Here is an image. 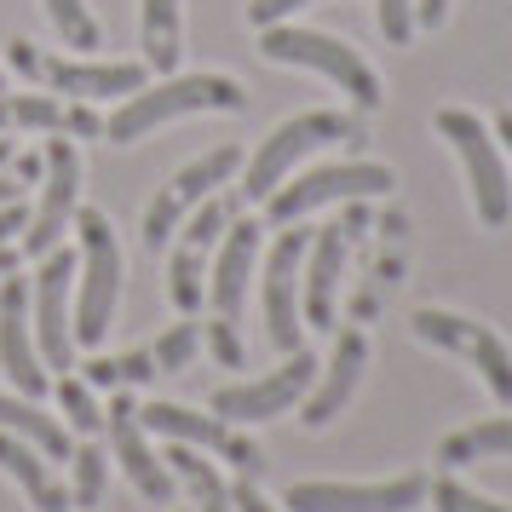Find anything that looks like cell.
<instances>
[{
	"label": "cell",
	"mask_w": 512,
	"mask_h": 512,
	"mask_svg": "<svg viewBox=\"0 0 512 512\" xmlns=\"http://www.w3.org/2000/svg\"><path fill=\"white\" fill-rule=\"evenodd\" d=\"M196 110H248V93H242V81L236 75H167L156 87H139V93L121 98V110L104 121V139L110 144H139L150 139L156 127L179 116H196Z\"/></svg>",
	"instance_id": "1"
},
{
	"label": "cell",
	"mask_w": 512,
	"mask_h": 512,
	"mask_svg": "<svg viewBox=\"0 0 512 512\" xmlns=\"http://www.w3.org/2000/svg\"><path fill=\"white\" fill-rule=\"evenodd\" d=\"M75 231H81V254H75V346L98 351V340L110 334L116 317V294H121V242L116 225L98 208H75Z\"/></svg>",
	"instance_id": "2"
},
{
	"label": "cell",
	"mask_w": 512,
	"mask_h": 512,
	"mask_svg": "<svg viewBox=\"0 0 512 512\" xmlns=\"http://www.w3.org/2000/svg\"><path fill=\"white\" fill-rule=\"evenodd\" d=\"M259 52H265L271 64H294V70H311V75H323V81H334L357 110H380V104H386V87H380V75H374L369 58L357 47H346V41L323 35V29L265 24L259 29Z\"/></svg>",
	"instance_id": "3"
},
{
	"label": "cell",
	"mask_w": 512,
	"mask_h": 512,
	"mask_svg": "<svg viewBox=\"0 0 512 512\" xmlns=\"http://www.w3.org/2000/svg\"><path fill=\"white\" fill-rule=\"evenodd\" d=\"M363 139V121L346 116V110H305V116H288L282 127H271L259 150L248 156V173H242V202H265L271 190L294 173V162H305L311 150H323V144H357Z\"/></svg>",
	"instance_id": "4"
},
{
	"label": "cell",
	"mask_w": 512,
	"mask_h": 512,
	"mask_svg": "<svg viewBox=\"0 0 512 512\" xmlns=\"http://www.w3.org/2000/svg\"><path fill=\"white\" fill-rule=\"evenodd\" d=\"M438 139L461 156V173H466V190H472V213H478V225L484 231H501L512 219V179H507V162H501V139H495V127L461 110V104H443L438 116Z\"/></svg>",
	"instance_id": "5"
},
{
	"label": "cell",
	"mask_w": 512,
	"mask_h": 512,
	"mask_svg": "<svg viewBox=\"0 0 512 512\" xmlns=\"http://www.w3.org/2000/svg\"><path fill=\"white\" fill-rule=\"evenodd\" d=\"M409 328H415L420 346L449 351V357L472 363L478 380H484V392L495 397L501 409H512V346L489 323L461 317V311H443V305H420L415 317H409Z\"/></svg>",
	"instance_id": "6"
},
{
	"label": "cell",
	"mask_w": 512,
	"mask_h": 512,
	"mask_svg": "<svg viewBox=\"0 0 512 512\" xmlns=\"http://www.w3.org/2000/svg\"><path fill=\"white\" fill-rule=\"evenodd\" d=\"M397 173L380 162H328V167H305L300 179H282L265 196L271 225H294L305 213L328 208V202H374V196H392Z\"/></svg>",
	"instance_id": "7"
},
{
	"label": "cell",
	"mask_w": 512,
	"mask_h": 512,
	"mask_svg": "<svg viewBox=\"0 0 512 512\" xmlns=\"http://www.w3.org/2000/svg\"><path fill=\"white\" fill-rule=\"evenodd\" d=\"M6 64L35 81L41 93H64L75 104H93V98H127L144 87V64H75V58H52L35 41H12Z\"/></svg>",
	"instance_id": "8"
},
{
	"label": "cell",
	"mask_w": 512,
	"mask_h": 512,
	"mask_svg": "<svg viewBox=\"0 0 512 512\" xmlns=\"http://www.w3.org/2000/svg\"><path fill=\"white\" fill-rule=\"evenodd\" d=\"M369 231V202H346V213L311 231V248H305L300 265V317L305 328H334V300H340V271H346L351 242Z\"/></svg>",
	"instance_id": "9"
},
{
	"label": "cell",
	"mask_w": 512,
	"mask_h": 512,
	"mask_svg": "<svg viewBox=\"0 0 512 512\" xmlns=\"http://www.w3.org/2000/svg\"><path fill=\"white\" fill-rule=\"evenodd\" d=\"M242 213V196H219L213 190L208 202L196 213H185V225H179V248H173V265H167V300L179 305V311H196V305L208 300V265H213V248H219V236L231 231V219Z\"/></svg>",
	"instance_id": "10"
},
{
	"label": "cell",
	"mask_w": 512,
	"mask_h": 512,
	"mask_svg": "<svg viewBox=\"0 0 512 512\" xmlns=\"http://www.w3.org/2000/svg\"><path fill=\"white\" fill-rule=\"evenodd\" d=\"M236 173H242V150H236V144H213V150H202L190 167H179V173L156 190V202L144 208V248H167L173 231L185 225V213H196L219 185H231Z\"/></svg>",
	"instance_id": "11"
},
{
	"label": "cell",
	"mask_w": 512,
	"mask_h": 512,
	"mask_svg": "<svg viewBox=\"0 0 512 512\" xmlns=\"http://www.w3.org/2000/svg\"><path fill=\"white\" fill-rule=\"evenodd\" d=\"M311 380H317V357L311 351H288L282 357V369L259 374V380H236V386H219L213 392V415L231 420V426H259V420H277L288 415L305 392H311Z\"/></svg>",
	"instance_id": "12"
},
{
	"label": "cell",
	"mask_w": 512,
	"mask_h": 512,
	"mask_svg": "<svg viewBox=\"0 0 512 512\" xmlns=\"http://www.w3.org/2000/svg\"><path fill=\"white\" fill-rule=\"evenodd\" d=\"M305 248H311V231H305L300 219L294 225H282L277 242H271V254H265V334H271V346L288 357V351H300L305 340V317H300V265H305Z\"/></svg>",
	"instance_id": "13"
},
{
	"label": "cell",
	"mask_w": 512,
	"mask_h": 512,
	"mask_svg": "<svg viewBox=\"0 0 512 512\" xmlns=\"http://www.w3.org/2000/svg\"><path fill=\"white\" fill-rule=\"evenodd\" d=\"M41 179H47L41 185V202L29 213L24 242H18V254H29V259H47L64 242V231L75 225V208H81V150L70 139H52Z\"/></svg>",
	"instance_id": "14"
},
{
	"label": "cell",
	"mask_w": 512,
	"mask_h": 512,
	"mask_svg": "<svg viewBox=\"0 0 512 512\" xmlns=\"http://www.w3.org/2000/svg\"><path fill=\"white\" fill-rule=\"evenodd\" d=\"M426 472H397V478H374V484H288L282 507L288 512H409L426 501Z\"/></svg>",
	"instance_id": "15"
},
{
	"label": "cell",
	"mask_w": 512,
	"mask_h": 512,
	"mask_svg": "<svg viewBox=\"0 0 512 512\" xmlns=\"http://www.w3.org/2000/svg\"><path fill=\"white\" fill-rule=\"evenodd\" d=\"M139 420H144V432H162V438H173V443L225 455L242 478H259V472H265V449H259L254 438H242L231 420H219V415H196V409H179V403H144Z\"/></svg>",
	"instance_id": "16"
},
{
	"label": "cell",
	"mask_w": 512,
	"mask_h": 512,
	"mask_svg": "<svg viewBox=\"0 0 512 512\" xmlns=\"http://www.w3.org/2000/svg\"><path fill=\"white\" fill-rule=\"evenodd\" d=\"M104 432H110V455H116V466L127 472V484L139 489L150 507H167V501H173V489H179V478H173L167 461L150 449L144 420H139V403H133L127 392L110 397V409H104Z\"/></svg>",
	"instance_id": "17"
},
{
	"label": "cell",
	"mask_w": 512,
	"mask_h": 512,
	"mask_svg": "<svg viewBox=\"0 0 512 512\" xmlns=\"http://www.w3.org/2000/svg\"><path fill=\"white\" fill-rule=\"evenodd\" d=\"M75 254H58L52 248L41 259V277H35V340H41V363L52 369H70L75 363Z\"/></svg>",
	"instance_id": "18"
},
{
	"label": "cell",
	"mask_w": 512,
	"mask_h": 512,
	"mask_svg": "<svg viewBox=\"0 0 512 512\" xmlns=\"http://www.w3.org/2000/svg\"><path fill=\"white\" fill-rule=\"evenodd\" d=\"M369 369V334L363 328H340V340H334V357H328L317 380H311V392L300 397V426L305 432H323L328 420L346 409L351 397H357V380Z\"/></svg>",
	"instance_id": "19"
},
{
	"label": "cell",
	"mask_w": 512,
	"mask_h": 512,
	"mask_svg": "<svg viewBox=\"0 0 512 512\" xmlns=\"http://www.w3.org/2000/svg\"><path fill=\"white\" fill-rule=\"evenodd\" d=\"M0 369L12 374V386L24 397H47V363L35 351V328H29V282L0 277Z\"/></svg>",
	"instance_id": "20"
},
{
	"label": "cell",
	"mask_w": 512,
	"mask_h": 512,
	"mask_svg": "<svg viewBox=\"0 0 512 512\" xmlns=\"http://www.w3.org/2000/svg\"><path fill=\"white\" fill-rule=\"evenodd\" d=\"M254 259H259V225L236 213L231 231L219 236L208 265V305H213V323H231L242 317V300H248V277H254Z\"/></svg>",
	"instance_id": "21"
},
{
	"label": "cell",
	"mask_w": 512,
	"mask_h": 512,
	"mask_svg": "<svg viewBox=\"0 0 512 512\" xmlns=\"http://www.w3.org/2000/svg\"><path fill=\"white\" fill-rule=\"evenodd\" d=\"M0 133H70V139H98L104 121L93 104H64L52 93H0Z\"/></svg>",
	"instance_id": "22"
},
{
	"label": "cell",
	"mask_w": 512,
	"mask_h": 512,
	"mask_svg": "<svg viewBox=\"0 0 512 512\" xmlns=\"http://www.w3.org/2000/svg\"><path fill=\"white\" fill-rule=\"evenodd\" d=\"M380 254H374L369 265V282H363V294L351 300V323H374V311H380V300L397 288V277H403V259H409V213L392 208L380 225Z\"/></svg>",
	"instance_id": "23"
},
{
	"label": "cell",
	"mask_w": 512,
	"mask_h": 512,
	"mask_svg": "<svg viewBox=\"0 0 512 512\" xmlns=\"http://www.w3.org/2000/svg\"><path fill=\"white\" fill-rule=\"evenodd\" d=\"M139 47L144 70L173 75L185 58V0H139Z\"/></svg>",
	"instance_id": "24"
},
{
	"label": "cell",
	"mask_w": 512,
	"mask_h": 512,
	"mask_svg": "<svg viewBox=\"0 0 512 512\" xmlns=\"http://www.w3.org/2000/svg\"><path fill=\"white\" fill-rule=\"evenodd\" d=\"M0 472H12V478H18V489L35 501V512H70L75 507V495L47 472L41 449L24 443V438H12V432H0Z\"/></svg>",
	"instance_id": "25"
},
{
	"label": "cell",
	"mask_w": 512,
	"mask_h": 512,
	"mask_svg": "<svg viewBox=\"0 0 512 512\" xmlns=\"http://www.w3.org/2000/svg\"><path fill=\"white\" fill-rule=\"evenodd\" d=\"M472 461H512V415H489V420H472L461 432H449L438 443V466L455 472V466H472Z\"/></svg>",
	"instance_id": "26"
},
{
	"label": "cell",
	"mask_w": 512,
	"mask_h": 512,
	"mask_svg": "<svg viewBox=\"0 0 512 512\" xmlns=\"http://www.w3.org/2000/svg\"><path fill=\"white\" fill-rule=\"evenodd\" d=\"M0 432L35 443V449L52 455V461H70V455H75L70 432H64L52 415H41V409H35V397H0Z\"/></svg>",
	"instance_id": "27"
},
{
	"label": "cell",
	"mask_w": 512,
	"mask_h": 512,
	"mask_svg": "<svg viewBox=\"0 0 512 512\" xmlns=\"http://www.w3.org/2000/svg\"><path fill=\"white\" fill-rule=\"evenodd\" d=\"M162 461H167V472H173V478L190 489L196 512H236V507H231V484H225V478H219V466L202 461L190 443H173Z\"/></svg>",
	"instance_id": "28"
},
{
	"label": "cell",
	"mask_w": 512,
	"mask_h": 512,
	"mask_svg": "<svg viewBox=\"0 0 512 512\" xmlns=\"http://www.w3.org/2000/svg\"><path fill=\"white\" fill-rule=\"evenodd\" d=\"M41 6H47L52 29L64 35V47H81V52L104 47V29H98V18H93V0H41Z\"/></svg>",
	"instance_id": "29"
},
{
	"label": "cell",
	"mask_w": 512,
	"mask_h": 512,
	"mask_svg": "<svg viewBox=\"0 0 512 512\" xmlns=\"http://www.w3.org/2000/svg\"><path fill=\"white\" fill-rule=\"evenodd\" d=\"M144 380H156L150 351H121V357H93L87 363V386H144Z\"/></svg>",
	"instance_id": "30"
},
{
	"label": "cell",
	"mask_w": 512,
	"mask_h": 512,
	"mask_svg": "<svg viewBox=\"0 0 512 512\" xmlns=\"http://www.w3.org/2000/svg\"><path fill=\"white\" fill-rule=\"evenodd\" d=\"M426 495H432V507H438V512H512L507 501H495V495H478L472 484H461L455 472L432 478V484H426Z\"/></svg>",
	"instance_id": "31"
},
{
	"label": "cell",
	"mask_w": 512,
	"mask_h": 512,
	"mask_svg": "<svg viewBox=\"0 0 512 512\" xmlns=\"http://www.w3.org/2000/svg\"><path fill=\"white\" fill-rule=\"evenodd\" d=\"M58 409H64V420H70L81 438H98L104 432V409H98V397L87 380H58Z\"/></svg>",
	"instance_id": "32"
},
{
	"label": "cell",
	"mask_w": 512,
	"mask_h": 512,
	"mask_svg": "<svg viewBox=\"0 0 512 512\" xmlns=\"http://www.w3.org/2000/svg\"><path fill=\"white\" fill-rule=\"evenodd\" d=\"M196 346H202V328L196 323H173L150 346V357H156V374H179V369H190V357H196Z\"/></svg>",
	"instance_id": "33"
},
{
	"label": "cell",
	"mask_w": 512,
	"mask_h": 512,
	"mask_svg": "<svg viewBox=\"0 0 512 512\" xmlns=\"http://www.w3.org/2000/svg\"><path fill=\"white\" fill-rule=\"evenodd\" d=\"M70 461H75V489H70L75 507H98V495H104V449H98V438H87Z\"/></svg>",
	"instance_id": "34"
},
{
	"label": "cell",
	"mask_w": 512,
	"mask_h": 512,
	"mask_svg": "<svg viewBox=\"0 0 512 512\" xmlns=\"http://www.w3.org/2000/svg\"><path fill=\"white\" fill-rule=\"evenodd\" d=\"M374 18H380V35L392 47H409L415 41V0H374Z\"/></svg>",
	"instance_id": "35"
},
{
	"label": "cell",
	"mask_w": 512,
	"mask_h": 512,
	"mask_svg": "<svg viewBox=\"0 0 512 512\" xmlns=\"http://www.w3.org/2000/svg\"><path fill=\"white\" fill-rule=\"evenodd\" d=\"M300 6H311V0H248V24L265 29V24H288Z\"/></svg>",
	"instance_id": "36"
},
{
	"label": "cell",
	"mask_w": 512,
	"mask_h": 512,
	"mask_svg": "<svg viewBox=\"0 0 512 512\" xmlns=\"http://www.w3.org/2000/svg\"><path fill=\"white\" fill-rule=\"evenodd\" d=\"M208 346L225 369H242V334H236L231 323H208Z\"/></svg>",
	"instance_id": "37"
},
{
	"label": "cell",
	"mask_w": 512,
	"mask_h": 512,
	"mask_svg": "<svg viewBox=\"0 0 512 512\" xmlns=\"http://www.w3.org/2000/svg\"><path fill=\"white\" fill-rule=\"evenodd\" d=\"M231 507L236 512H277L271 501H265V489H259L254 478H236V484H231Z\"/></svg>",
	"instance_id": "38"
},
{
	"label": "cell",
	"mask_w": 512,
	"mask_h": 512,
	"mask_svg": "<svg viewBox=\"0 0 512 512\" xmlns=\"http://www.w3.org/2000/svg\"><path fill=\"white\" fill-rule=\"evenodd\" d=\"M449 24V0H415V29H443Z\"/></svg>",
	"instance_id": "39"
},
{
	"label": "cell",
	"mask_w": 512,
	"mask_h": 512,
	"mask_svg": "<svg viewBox=\"0 0 512 512\" xmlns=\"http://www.w3.org/2000/svg\"><path fill=\"white\" fill-rule=\"evenodd\" d=\"M24 225H29V208H24V202H0V242H12Z\"/></svg>",
	"instance_id": "40"
},
{
	"label": "cell",
	"mask_w": 512,
	"mask_h": 512,
	"mask_svg": "<svg viewBox=\"0 0 512 512\" xmlns=\"http://www.w3.org/2000/svg\"><path fill=\"white\" fill-rule=\"evenodd\" d=\"M495 139H501V150L512 156V110H501V116H495Z\"/></svg>",
	"instance_id": "41"
},
{
	"label": "cell",
	"mask_w": 512,
	"mask_h": 512,
	"mask_svg": "<svg viewBox=\"0 0 512 512\" xmlns=\"http://www.w3.org/2000/svg\"><path fill=\"white\" fill-rule=\"evenodd\" d=\"M12 265H18V248H12V242H0V277H12Z\"/></svg>",
	"instance_id": "42"
},
{
	"label": "cell",
	"mask_w": 512,
	"mask_h": 512,
	"mask_svg": "<svg viewBox=\"0 0 512 512\" xmlns=\"http://www.w3.org/2000/svg\"><path fill=\"white\" fill-rule=\"evenodd\" d=\"M24 196V185H12V179H0V202H18Z\"/></svg>",
	"instance_id": "43"
},
{
	"label": "cell",
	"mask_w": 512,
	"mask_h": 512,
	"mask_svg": "<svg viewBox=\"0 0 512 512\" xmlns=\"http://www.w3.org/2000/svg\"><path fill=\"white\" fill-rule=\"evenodd\" d=\"M12 162V139H6V133H0V167Z\"/></svg>",
	"instance_id": "44"
},
{
	"label": "cell",
	"mask_w": 512,
	"mask_h": 512,
	"mask_svg": "<svg viewBox=\"0 0 512 512\" xmlns=\"http://www.w3.org/2000/svg\"><path fill=\"white\" fill-rule=\"evenodd\" d=\"M0 93H6V87H0Z\"/></svg>",
	"instance_id": "45"
}]
</instances>
